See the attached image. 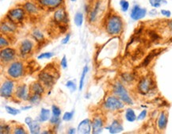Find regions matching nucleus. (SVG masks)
<instances>
[{"mask_svg":"<svg viewBox=\"0 0 172 134\" xmlns=\"http://www.w3.org/2000/svg\"><path fill=\"white\" fill-rule=\"evenodd\" d=\"M123 21L119 15L111 14L106 21V30L108 34L118 35L123 30Z\"/></svg>","mask_w":172,"mask_h":134,"instance_id":"1","label":"nucleus"},{"mask_svg":"<svg viewBox=\"0 0 172 134\" xmlns=\"http://www.w3.org/2000/svg\"><path fill=\"white\" fill-rule=\"evenodd\" d=\"M56 71L49 68V65H48L45 70L41 71L38 75L39 81L45 86V87L50 88L55 84L57 77L56 76Z\"/></svg>","mask_w":172,"mask_h":134,"instance_id":"2","label":"nucleus"},{"mask_svg":"<svg viewBox=\"0 0 172 134\" xmlns=\"http://www.w3.org/2000/svg\"><path fill=\"white\" fill-rule=\"evenodd\" d=\"M26 11L22 7H14V8L11 9L7 12L5 18L15 25L20 24L24 21L25 17H26Z\"/></svg>","mask_w":172,"mask_h":134,"instance_id":"3","label":"nucleus"},{"mask_svg":"<svg viewBox=\"0 0 172 134\" xmlns=\"http://www.w3.org/2000/svg\"><path fill=\"white\" fill-rule=\"evenodd\" d=\"M7 73L10 78L19 79L24 74V65L22 61H13L9 64Z\"/></svg>","mask_w":172,"mask_h":134,"instance_id":"4","label":"nucleus"},{"mask_svg":"<svg viewBox=\"0 0 172 134\" xmlns=\"http://www.w3.org/2000/svg\"><path fill=\"white\" fill-rule=\"evenodd\" d=\"M113 93L116 94L117 97L120 98L122 101L124 103H127L129 105H132L133 103L132 98L128 94V91H126V89L125 88L123 85L121 83H117L114 86H113Z\"/></svg>","mask_w":172,"mask_h":134,"instance_id":"5","label":"nucleus"},{"mask_svg":"<svg viewBox=\"0 0 172 134\" xmlns=\"http://www.w3.org/2000/svg\"><path fill=\"white\" fill-rule=\"evenodd\" d=\"M17 52L16 50L13 48L6 47L3 49H1V52H0V59L2 64H11V62L15 60Z\"/></svg>","mask_w":172,"mask_h":134,"instance_id":"6","label":"nucleus"},{"mask_svg":"<svg viewBox=\"0 0 172 134\" xmlns=\"http://www.w3.org/2000/svg\"><path fill=\"white\" fill-rule=\"evenodd\" d=\"M14 93V82L11 79H7L2 82L0 89V94L1 97L9 98L12 97Z\"/></svg>","mask_w":172,"mask_h":134,"instance_id":"7","label":"nucleus"},{"mask_svg":"<svg viewBox=\"0 0 172 134\" xmlns=\"http://www.w3.org/2000/svg\"><path fill=\"white\" fill-rule=\"evenodd\" d=\"M154 87L153 79L149 76H145L140 80L138 84V91L143 94H146L151 91Z\"/></svg>","mask_w":172,"mask_h":134,"instance_id":"8","label":"nucleus"},{"mask_svg":"<svg viewBox=\"0 0 172 134\" xmlns=\"http://www.w3.org/2000/svg\"><path fill=\"white\" fill-rule=\"evenodd\" d=\"M123 101L117 98L114 96H110L106 99L104 103V106L107 110H117L122 109L124 107V103H122Z\"/></svg>","mask_w":172,"mask_h":134,"instance_id":"9","label":"nucleus"},{"mask_svg":"<svg viewBox=\"0 0 172 134\" xmlns=\"http://www.w3.org/2000/svg\"><path fill=\"white\" fill-rule=\"evenodd\" d=\"M64 0H37V2L41 8L52 11L62 7Z\"/></svg>","mask_w":172,"mask_h":134,"instance_id":"10","label":"nucleus"},{"mask_svg":"<svg viewBox=\"0 0 172 134\" xmlns=\"http://www.w3.org/2000/svg\"><path fill=\"white\" fill-rule=\"evenodd\" d=\"M54 22L58 25H66L68 21V16L64 7H59L54 11Z\"/></svg>","mask_w":172,"mask_h":134,"instance_id":"11","label":"nucleus"},{"mask_svg":"<svg viewBox=\"0 0 172 134\" xmlns=\"http://www.w3.org/2000/svg\"><path fill=\"white\" fill-rule=\"evenodd\" d=\"M14 94L17 99L22 100V101H29L30 95V89H28V87L26 84H22L16 87Z\"/></svg>","mask_w":172,"mask_h":134,"instance_id":"12","label":"nucleus"},{"mask_svg":"<svg viewBox=\"0 0 172 134\" xmlns=\"http://www.w3.org/2000/svg\"><path fill=\"white\" fill-rule=\"evenodd\" d=\"M33 49V43L31 41L26 39L23 40L20 43L19 45V54L22 57H26L29 56Z\"/></svg>","mask_w":172,"mask_h":134,"instance_id":"13","label":"nucleus"},{"mask_svg":"<svg viewBox=\"0 0 172 134\" xmlns=\"http://www.w3.org/2000/svg\"><path fill=\"white\" fill-rule=\"evenodd\" d=\"M147 14V10L145 8H141L139 5H135L131 11V18L135 21H138L144 18Z\"/></svg>","mask_w":172,"mask_h":134,"instance_id":"14","label":"nucleus"},{"mask_svg":"<svg viewBox=\"0 0 172 134\" xmlns=\"http://www.w3.org/2000/svg\"><path fill=\"white\" fill-rule=\"evenodd\" d=\"M78 132L79 133L89 134L92 132V122H90L89 118L84 119L79 124Z\"/></svg>","mask_w":172,"mask_h":134,"instance_id":"15","label":"nucleus"},{"mask_svg":"<svg viewBox=\"0 0 172 134\" xmlns=\"http://www.w3.org/2000/svg\"><path fill=\"white\" fill-rule=\"evenodd\" d=\"M15 26V24L10 22L9 20L6 19L5 21L1 22V32H2V33H4L6 35L14 33L16 28Z\"/></svg>","mask_w":172,"mask_h":134,"instance_id":"16","label":"nucleus"},{"mask_svg":"<svg viewBox=\"0 0 172 134\" xmlns=\"http://www.w3.org/2000/svg\"><path fill=\"white\" fill-rule=\"evenodd\" d=\"M22 7L24 8L26 12L28 13L29 14H37L39 13V11H40V7H39L38 4L30 2V1L25 2L22 5Z\"/></svg>","mask_w":172,"mask_h":134,"instance_id":"17","label":"nucleus"},{"mask_svg":"<svg viewBox=\"0 0 172 134\" xmlns=\"http://www.w3.org/2000/svg\"><path fill=\"white\" fill-rule=\"evenodd\" d=\"M45 92V86L39 81V82H33L30 87V94H39L42 95Z\"/></svg>","mask_w":172,"mask_h":134,"instance_id":"18","label":"nucleus"},{"mask_svg":"<svg viewBox=\"0 0 172 134\" xmlns=\"http://www.w3.org/2000/svg\"><path fill=\"white\" fill-rule=\"evenodd\" d=\"M103 129V120L102 117H96L92 121V132L98 134L102 132Z\"/></svg>","mask_w":172,"mask_h":134,"instance_id":"19","label":"nucleus"},{"mask_svg":"<svg viewBox=\"0 0 172 134\" xmlns=\"http://www.w3.org/2000/svg\"><path fill=\"white\" fill-rule=\"evenodd\" d=\"M99 7H100V3H99L98 1H97L90 9V11L89 13V22H94L97 18L98 14L99 11Z\"/></svg>","mask_w":172,"mask_h":134,"instance_id":"20","label":"nucleus"},{"mask_svg":"<svg viewBox=\"0 0 172 134\" xmlns=\"http://www.w3.org/2000/svg\"><path fill=\"white\" fill-rule=\"evenodd\" d=\"M106 129H109L110 133H117V132H120L123 130L122 125L118 122V120L113 121L111 125L109 127L106 128Z\"/></svg>","mask_w":172,"mask_h":134,"instance_id":"21","label":"nucleus"},{"mask_svg":"<svg viewBox=\"0 0 172 134\" xmlns=\"http://www.w3.org/2000/svg\"><path fill=\"white\" fill-rule=\"evenodd\" d=\"M167 115L165 112H161V113L159 116L158 119V127L160 130H164L166 129L167 125Z\"/></svg>","mask_w":172,"mask_h":134,"instance_id":"22","label":"nucleus"},{"mask_svg":"<svg viewBox=\"0 0 172 134\" xmlns=\"http://www.w3.org/2000/svg\"><path fill=\"white\" fill-rule=\"evenodd\" d=\"M29 128H30V132L33 134H37L41 132V126L40 124L37 121L33 120L30 124H28Z\"/></svg>","mask_w":172,"mask_h":134,"instance_id":"23","label":"nucleus"},{"mask_svg":"<svg viewBox=\"0 0 172 134\" xmlns=\"http://www.w3.org/2000/svg\"><path fill=\"white\" fill-rule=\"evenodd\" d=\"M50 119V110L48 109L42 108L41 110V114L39 116V122H45Z\"/></svg>","mask_w":172,"mask_h":134,"instance_id":"24","label":"nucleus"},{"mask_svg":"<svg viewBox=\"0 0 172 134\" xmlns=\"http://www.w3.org/2000/svg\"><path fill=\"white\" fill-rule=\"evenodd\" d=\"M32 36H33V38L37 41V42L43 41L44 39H45V36H44L43 33L40 30H38V29L33 30V33H32Z\"/></svg>","mask_w":172,"mask_h":134,"instance_id":"25","label":"nucleus"},{"mask_svg":"<svg viewBox=\"0 0 172 134\" xmlns=\"http://www.w3.org/2000/svg\"><path fill=\"white\" fill-rule=\"evenodd\" d=\"M74 22H75V24L78 27H80L83 25V23H84V14L82 12H80V11L77 12L75 14Z\"/></svg>","mask_w":172,"mask_h":134,"instance_id":"26","label":"nucleus"},{"mask_svg":"<svg viewBox=\"0 0 172 134\" xmlns=\"http://www.w3.org/2000/svg\"><path fill=\"white\" fill-rule=\"evenodd\" d=\"M159 54V52L157 53L156 50H154L152 51V52H151L149 53V54L148 55V56H146V58L144 59V62L142 63V66L143 67H146L148 66V65H149V63L151 61V60L153 59V58L155 57V56H156V55Z\"/></svg>","mask_w":172,"mask_h":134,"instance_id":"27","label":"nucleus"},{"mask_svg":"<svg viewBox=\"0 0 172 134\" xmlns=\"http://www.w3.org/2000/svg\"><path fill=\"white\" fill-rule=\"evenodd\" d=\"M125 118H126V120L128 122H132L137 118V117L136 116L135 112H134V110L132 109H128L126 110V113H125Z\"/></svg>","mask_w":172,"mask_h":134,"instance_id":"28","label":"nucleus"},{"mask_svg":"<svg viewBox=\"0 0 172 134\" xmlns=\"http://www.w3.org/2000/svg\"><path fill=\"white\" fill-rule=\"evenodd\" d=\"M87 71H88V67L85 66L84 68V69H83L82 75H81V77H80L79 87V91H82L83 88H84V81H85V78H86V75H87Z\"/></svg>","mask_w":172,"mask_h":134,"instance_id":"29","label":"nucleus"},{"mask_svg":"<svg viewBox=\"0 0 172 134\" xmlns=\"http://www.w3.org/2000/svg\"><path fill=\"white\" fill-rule=\"evenodd\" d=\"M41 95L35 94H30V98H29V102H30L31 104L37 105L41 102Z\"/></svg>","mask_w":172,"mask_h":134,"instance_id":"30","label":"nucleus"},{"mask_svg":"<svg viewBox=\"0 0 172 134\" xmlns=\"http://www.w3.org/2000/svg\"><path fill=\"white\" fill-rule=\"evenodd\" d=\"M149 3L154 8H159L162 4H167V0H149Z\"/></svg>","mask_w":172,"mask_h":134,"instance_id":"31","label":"nucleus"},{"mask_svg":"<svg viewBox=\"0 0 172 134\" xmlns=\"http://www.w3.org/2000/svg\"><path fill=\"white\" fill-rule=\"evenodd\" d=\"M5 109H6V111H7L9 114L14 115V116L18 114V113L21 112L19 110H17V109L14 108V107H11V106H6Z\"/></svg>","mask_w":172,"mask_h":134,"instance_id":"32","label":"nucleus"},{"mask_svg":"<svg viewBox=\"0 0 172 134\" xmlns=\"http://www.w3.org/2000/svg\"><path fill=\"white\" fill-rule=\"evenodd\" d=\"M0 132H1V134H3V133H10L11 132V127L9 125H7V124H2L1 125V128H0Z\"/></svg>","mask_w":172,"mask_h":134,"instance_id":"33","label":"nucleus"},{"mask_svg":"<svg viewBox=\"0 0 172 134\" xmlns=\"http://www.w3.org/2000/svg\"><path fill=\"white\" fill-rule=\"evenodd\" d=\"M120 6L121 7H122V11L126 12V11H128V10H129V2H128L127 0H121Z\"/></svg>","mask_w":172,"mask_h":134,"instance_id":"34","label":"nucleus"},{"mask_svg":"<svg viewBox=\"0 0 172 134\" xmlns=\"http://www.w3.org/2000/svg\"><path fill=\"white\" fill-rule=\"evenodd\" d=\"M9 44H10L9 41L5 37H3L2 35H1V37H0V47H1V49L7 47L9 45Z\"/></svg>","mask_w":172,"mask_h":134,"instance_id":"35","label":"nucleus"},{"mask_svg":"<svg viewBox=\"0 0 172 134\" xmlns=\"http://www.w3.org/2000/svg\"><path fill=\"white\" fill-rule=\"evenodd\" d=\"M13 132L14 134H26V131L22 126H17L14 128V132Z\"/></svg>","mask_w":172,"mask_h":134,"instance_id":"36","label":"nucleus"},{"mask_svg":"<svg viewBox=\"0 0 172 134\" xmlns=\"http://www.w3.org/2000/svg\"><path fill=\"white\" fill-rule=\"evenodd\" d=\"M52 56H53V53H52V52H44V53H41V54L37 56V59H50Z\"/></svg>","mask_w":172,"mask_h":134,"instance_id":"37","label":"nucleus"},{"mask_svg":"<svg viewBox=\"0 0 172 134\" xmlns=\"http://www.w3.org/2000/svg\"><path fill=\"white\" fill-rule=\"evenodd\" d=\"M52 114H53L54 116H56V117H60V116L61 110L58 107V106H55V105H52Z\"/></svg>","mask_w":172,"mask_h":134,"instance_id":"38","label":"nucleus"},{"mask_svg":"<svg viewBox=\"0 0 172 134\" xmlns=\"http://www.w3.org/2000/svg\"><path fill=\"white\" fill-rule=\"evenodd\" d=\"M74 111L72 112H66L64 113V114L63 115V120L66 121V122H68V121H71L73 117Z\"/></svg>","mask_w":172,"mask_h":134,"instance_id":"39","label":"nucleus"},{"mask_svg":"<svg viewBox=\"0 0 172 134\" xmlns=\"http://www.w3.org/2000/svg\"><path fill=\"white\" fill-rule=\"evenodd\" d=\"M66 87L70 89V91H71V92H73V91H75V90H76V85H75V83H74L73 81H71V80H69V81H68V82L66 83Z\"/></svg>","mask_w":172,"mask_h":134,"instance_id":"40","label":"nucleus"},{"mask_svg":"<svg viewBox=\"0 0 172 134\" xmlns=\"http://www.w3.org/2000/svg\"><path fill=\"white\" fill-rule=\"evenodd\" d=\"M122 79L125 80V81H126V82H131V81H132V80L134 79L133 75H132V74H130V73L122 74Z\"/></svg>","mask_w":172,"mask_h":134,"instance_id":"41","label":"nucleus"},{"mask_svg":"<svg viewBox=\"0 0 172 134\" xmlns=\"http://www.w3.org/2000/svg\"><path fill=\"white\" fill-rule=\"evenodd\" d=\"M49 121H50V123L52 124V125H59L60 119V117H56V116H54L53 115V116L49 119Z\"/></svg>","mask_w":172,"mask_h":134,"instance_id":"42","label":"nucleus"},{"mask_svg":"<svg viewBox=\"0 0 172 134\" xmlns=\"http://www.w3.org/2000/svg\"><path fill=\"white\" fill-rule=\"evenodd\" d=\"M60 65L63 68H66L68 67V62H67V59L65 56H63L62 60L60 61Z\"/></svg>","mask_w":172,"mask_h":134,"instance_id":"43","label":"nucleus"},{"mask_svg":"<svg viewBox=\"0 0 172 134\" xmlns=\"http://www.w3.org/2000/svg\"><path fill=\"white\" fill-rule=\"evenodd\" d=\"M161 14L163 16H165L167 17H170V15H171V13H170V11H167V10H161Z\"/></svg>","mask_w":172,"mask_h":134,"instance_id":"44","label":"nucleus"},{"mask_svg":"<svg viewBox=\"0 0 172 134\" xmlns=\"http://www.w3.org/2000/svg\"><path fill=\"white\" fill-rule=\"evenodd\" d=\"M147 115V110H143L141 113L139 114V116L137 117V120H143V119L145 118Z\"/></svg>","mask_w":172,"mask_h":134,"instance_id":"45","label":"nucleus"},{"mask_svg":"<svg viewBox=\"0 0 172 134\" xmlns=\"http://www.w3.org/2000/svg\"><path fill=\"white\" fill-rule=\"evenodd\" d=\"M70 37H71V36H70V34L66 35V37H65L62 40L63 45H66V44H68V42L69 41V40H70Z\"/></svg>","mask_w":172,"mask_h":134,"instance_id":"46","label":"nucleus"},{"mask_svg":"<svg viewBox=\"0 0 172 134\" xmlns=\"http://www.w3.org/2000/svg\"><path fill=\"white\" fill-rule=\"evenodd\" d=\"M32 121H33V119H32V117H26V119H25V122H26V124H27V125H28V124H30Z\"/></svg>","mask_w":172,"mask_h":134,"instance_id":"47","label":"nucleus"},{"mask_svg":"<svg viewBox=\"0 0 172 134\" xmlns=\"http://www.w3.org/2000/svg\"><path fill=\"white\" fill-rule=\"evenodd\" d=\"M32 108V106H23L22 107V110H30V109Z\"/></svg>","mask_w":172,"mask_h":134,"instance_id":"48","label":"nucleus"},{"mask_svg":"<svg viewBox=\"0 0 172 134\" xmlns=\"http://www.w3.org/2000/svg\"><path fill=\"white\" fill-rule=\"evenodd\" d=\"M75 132V129H73V128L70 129L69 131H68V133H69V134H74Z\"/></svg>","mask_w":172,"mask_h":134,"instance_id":"49","label":"nucleus"},{"mask_svg":"<svg viewBox=\"0 0 172 134\" xmlns=\"http://www.w3.org/2000/svg\"><path fill=\"white\" fill-rule=\"evenodd\" d=\"M168 25H169V27L170 28V30H171L172 32V20H170V21L168 22Z\"/></svg>","mask_w":172,"mask_h":134,"instance_id":"50","label":"nucleus"},{"mask_svg":"<svg viewBox=\"0 0 172 134\" xmlns=\"http://www.w3.org/2000/svg\"><path fill=\"white\" fill-rule=\"evenodd\" d=\"M42 133H51V132H49V131H43Z\"/></svg>","mask_w":172,"mask_h":134,"instance_id":"51","label":"nucleus"},{"mask_svg":"<svg viewBox=\"0 0 172 134\" xmlns=\"http://www.w3.org/2000/svg\"><path fill=\"white\" fill-rule=\"evenodd\" d=\"M71 1H72V2H75L76 0H71Z\"/></svg>","mask_w":172,"mask_h":134,"instance_id":"52","label":"nucleus"}]
</instances>
